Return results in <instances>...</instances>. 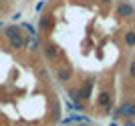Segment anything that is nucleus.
<instances>
[{"mask_svg":"<svg viewBox=\"0 0 135 126\" xmlns=\"http://www.w3.org/2000/svg\"><path fill=\"white\" fill-rule=\"evenodd\" d=\"M2 34L8 40V48L10 50H22L24 48V32L20 26H16V24L4 26L2 28Z\"/></svg>","mask_w":135,"mask_h":126,"instance_id":"obj_1","label":"nucleus"},{"mask_svg":"<svg viewBox=\"0 0 135 126\" xmlns=\"http://www.w3.org/2000/svg\"><path fill=\"white\" fill-rule=\"evenodd\" d=\"M40 50H42L45 60H49V62H56L59 58H61V46H59V44H55L52 40H45Z\"/></svg>","mask_w":135,"mask_h":126,"instance_id":"obj_2","label":"nucleus"},{"mask_svg":"<svg viewBox=\"0 0 135 126\" xmlns=\"http://www.w3.org/2000/svg\"><path fill=\"white\" fill-rule=\"evenodd\" d=\"M115 16L121 18V20L135 16V6L131 2H127V0H119L117 4H115Z\"/></svg>","mask_w":135,"mask_h":126,"instance_id":"obj_3","label":"nucleus"},{"mask_svg":"<svg viewBox=\"0 0 135 126\" xmlns=\"http://www.w3.org/2000/svg\"><path fill=\"white\" fill-rule=\"evenodd\" d=\"M55 76H56V80L61 84H67V82H71L73 80V66L71 64H61V66H56V70H55Z\"/></svg>","mask_w":135,"mask_h":126,"instance_id":"obj_4","label":"nucleus"},{"mask_svg":"<svg viewBox=\"0 0 135 126\" xmlns=\"http://www.w3.org/2000/svg\"><path fill=\"white\" fill-rule=\"evenodd\" d=\"M52 26H55V16H52V14L45 12V14H40V16H38V30H40V32L51 34Z\"/></svg>","mask_w":135,"mask_h":126,"instance_id":"obj_5","label":"nucleus"},{"mask_svg":"<svg viewBox=\"0 0 135 126\" xmlns=\"http://www.w3.org/2000/svg\"><path fill=\"white\" fill-rule=\"evenodd\" d=\"M93 86H95V78H93V76L85 78V80H83V84L79 86L81 100H89L91 96H93Z\"/></svg>","mask_w":135,"mask_h":126,"instance_id":"obj_6","label":"nucleus"},{"mask_svg":"<svg viewBox=\"0 0 135 126\" xmlns=\"http://www.w3.org/2000/svg\"><path fill=\"white\" fill-rule=\"evenodd\" d=\"M133 106H135V100H123V102L117 106V114L123 116V118H131V114H133Z\"/></svg>","mask_w":135,"mask_h":126,"instance_id":"obj_7","label":"nucleus"},{"mask_svg":"<svg viewBox=\"0 0 135 126\" xmlns=\"http://www.w3.org/2000/svg\"><path fill=\"white\" fill-rule=\"evenodd\" d=\"M111 102H113V92L109 88H103L101 92H99V96H97V106H99V108H105V106H109Z\"/></svg>","mask_w":135,"mask_h":126,"instance_id":"obj_8","label":"nucleus"},{"mask_svg":"<svg viewBox=\"0 0 135 126\" xmlns=\"http://www.w3.org/2000/svg\"><path fill=\"white\" fill-rule=\"evenodd\" d=\"M51 104H52V110H51V122H59L61 120V102L56 98H51Z\"/></svg>","mask_w":135,"mask_h":126,"instance_id":"obj_9","label":"nucleus"},{"mask_svg":"<svg viewBox=\"0 0 135 126\" xmlns=\"http://www.w3.org/2000/svg\"><path fill=\"white\" fill-rule=\"evenodd\" d=\"M123 44L127 46V48H133L135 46V30L133 28H129V30L123 32Z\"/></svg>","mask_w":135,"mask_h":126,"instance_id":"obj_10","label":"nucleus"},{"mask_svg":"<svg viewBox=\"0 0 135 126\" xmlns=\"http://www.w3.org/2000/svg\"><path fill=\"white\" fill-rule=\"evenodd\" d=\"M67 94H69V98H71V102H73V104H79V102H83V100H81V94H79V88L71 86V88L67 90Z\"/></svg>","mask_w":135,"mask_h":126,"instance_id":"obj_11","label":"nucleus"},{"mask_svg":"<svg viewBox=\"0 0 135 126\" xmlns=\"http://www.w3.org/2000/svg\"><path fill=\"white\" fill-rule=\"evenodd\" d=\"M20 28H22V30H26L28 36H34V34H38V28L34 26V24H30V22H22V24H20Z\"/></svg>","mask_w":135,"mask_h":126,"instance_id":"obj_12","label":"nucleus"},{"mask_svg":"<svg viewBox=\"0 0 135 126\" xmlns=\"http://www.w3.org/2000/svg\"><path fill=\"white\" fill-rule=\"evenodd\" d=\"M127 74H129V78L135 80V60H131L129 64H127Z\"/></svg>","mask_w":135,"mask_h":126,"instance_id":"obj_13","label":"nucleus"},{"mask_svg":"<svg viewBox=\"0 0 135 126\" xmlns=\"http://www.w3.org/2000/svg\"><path fill=\"white\" fill-rule=\"evenodd\" d=\"M45 4H46V0H40L38 4H36V12H40L42 8H45Z\"/></svg>","mask_w":135,"mask_h":126,"instance_id":"obj_14","label":"nucleus"},{"mask_svg":"<svg viewBox=\"0 0 135 126\" xmlns=\"http://www.w3.org/2000/svg\"><path fill=\"white\" fill-rule=\"evenodd\" d=\"M20 16H22V14H20V12H14V14H12V22H16V20H20Z\"/></svg>","mask_w":135,"mask_h":126,"instance_id":"obj_15","label":"nucleus"},{"mask_svg":"<svg viewBox=\"0 0 135 126\" xmlns=\"http://www.w3.org/2000/svg\"><path fill=\"white\" fill-rule=\"evenodd\" d=\"M123 126H135V120H131V118H127V120H125V124Z\"/></svg>","mask_w":135,"mask_h":126,"instance_id":"obj_16","label":"nucleus"},{"mask_svg":"<svg viewBox=\"0 0 135 126\" xmlns=\"http://www.w3.org/2000/svg\"><path fill=\"white\" fill-rule=\"evenodd\" d=\"M46 74H49V70H46V68H40V70H38V76H46Z\"/></svg>","mask_w":135,"mask_h":126,"instance_id":"obj_17","label":"nucleus"},{"mask_svg":"<svg viewBox=\"0 0 135 126\" xmlns=\"http://www.w3.org/2000/svg\"><path fill=\"white\" fill-rule=\"evenodd\" d=\"M95 2H99V4H105V6H107V4H111L113 0H95Z\"/></svg>","mask_w":135,"mask_h":126,"instance_id":"obj_18","label":"nucleus"},{"mask_svg":"<svg viewBox=\"0 0 135 126\" xmlns=\"http://www.w3.org/2000/svg\"><path fill=\"white\" fill-rule=\"evenodd\" d=\"M81 2H85V4H93L95 0H81Z\"/></svg>","mask_w":135,"mask_h":126,"instance_id":"obj_19","label":"nucleus"},{"mask_svg":"<svg viewBox=\"0 0 135 126\" xmlns=\"http://www.w3.org/2000/svg\"><path fill=\"white\" fill-rule=\"evenodd\" d=\"M79 126H91L89 122H79Z\"/></svg>","mask_w":135,"mask_h":126,"instance_id":"obj_20","label":"nucleus"},{"mask_svg":"<svg viewBox=\"0 0 135 126\" xmlns=\"http://www.w3.org/2000/svg\"><path fill=\"white\" fill-rule=\"evenodd\" d=\"M4 26H6V24H4V20H0V30H2Z\"/></svg>","mask_w":135,"mask_h":126,"instance_id":"obj_21","label":"nucleus"},{"mask_svg":"<svg viewBox=\"0 0 135 126\" xmlns=\"http://www.w3.org/2000/svg\"><path fill=\"white\" fill-rule=\"evenodd\" d=\"M131 120H135V106H133V114H131Z\"/></svg>","mask_w":135,"mask_h":126,"instance_id":"obj_22","label":"nucleus"},{"mask_svg":"<svg viewBox=\"0 0 135 126\" xmlns=\"http://www.w3.org/2000/svg\"><path fill=\"white\" fill-rule=\"evenodd\" d=\"M109 126H119V124H117L115 120H111V124H109Z\"/></svg>","mask_w":135,"mask_h":126,"instance_id":"obj_23","label":"nucleus"},{"mask_svg":"<svg viewBox=\"0 0 135 126\" xmlns=\"http://www.w3.org/2000/svg\"><path fill=\"white\" fill-rule=\"evenodd\" d=\"M18 126H24V124H18Z\"/></svg>","mask_w":135,"mask_h":126,"instance_id":"obj_24","label":"nucleus"},{"mask_svg":"<svg viewBox=\"0 0 135 126\" xmlns=\"http://www.w3.org/2000/svg\"><path fill=\"white\" fill-rule=\"evenodd\" d=\"M0 2H4V0H0Z\"/></svg>","mask_w":135,"mask_h":126,"instance_id":"obj_25","label":"nucleus"},{"mask_svg":"<svg viewBox=\"0 0 135 126\" xmlns=\"http://www.w3.org/2000/svg\"><path fill=\"white\" fill-rule=\"evenodd\" d=\"M133 30H135V28H133Z\"/></svg>","mask_w":135,"mask_h":126,"instance_id":"obj_26","label":"nucleus"}]
</instances>
